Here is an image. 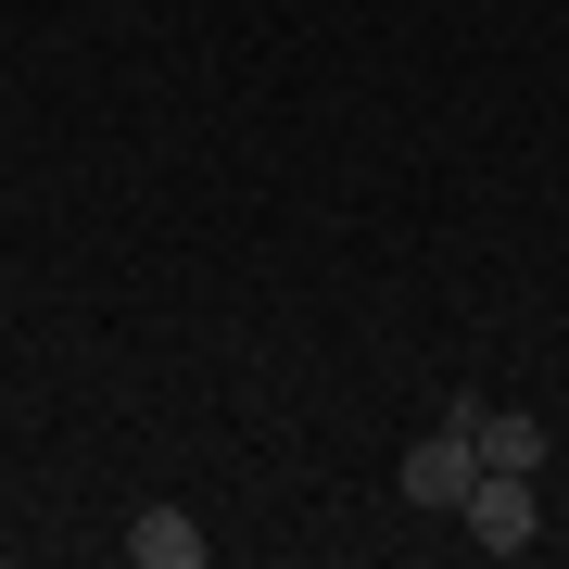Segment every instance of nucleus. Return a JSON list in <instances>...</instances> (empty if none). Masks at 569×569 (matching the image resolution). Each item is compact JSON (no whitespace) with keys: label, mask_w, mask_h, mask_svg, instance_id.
I'll list each match as a JSON object with an SVG mask.
<instances>
[{"label":"nucleus","mask_w":569,"mask_h":569,"mask_svg":"<svg viewBox=\"0 0 569 569\" xmlns=\"http://www.w3.org/2000/svg\"><path fill=\"white\" fill-rule=\"evenodd\" d=\"M481 493V406H443V430H418L406 443V507H468Z\"/></svg>","instance_id":"1"},{"label":"nucleus","mask_w":569,"mask_h":569,"mask_svg":"<svg viewBox=\"0 0 569 569\" xmlns=\"http://www.w3.org/2000/svg\"><path fill=\"white\" fill-rule=\"evenodd\" d=\"M468 545H481V557H531V545H545V507H531V481H519V468H481V493H468Z\"/></svg>","instance_id":"2"},{"label":"nucleus","mask_w":569,"mask_h":569,"mask_svg":"<svg viewBox=\"0 0 569 569\" xmlns=\"http://www.w3.org/2000/svg\"><path fill=\"white\" fill-rule=\"evenodd\" d=\"M127 557H140V569H203L216 531L190 519V507H140V519H127Z\"/></svg>","instance_id":"3"},{"label":"nucleus","mask_w":569,"mask_h":569,"mask_svg":"<svg viewBox=\"0 0 569 569\" xmlns=\"http://www.w3.org/2000/svg\"><path fill=\"white\" fill-rule=\"evenodd\" d=\"M545 418H519V406H481V468H519V481H545Z\"/></svg>","instance_id":"4"}]
</instances>
